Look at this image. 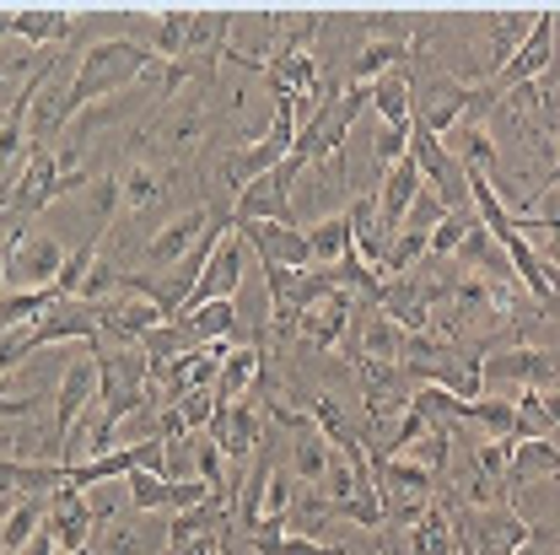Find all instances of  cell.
<instances>
[{
	"mask_svg": "<svg viewBox=\"0 0 560 555\" xmlns=\"http://www.w3.org/2000/svg\"><path fill=\"white\" fill-rule=\"evenodd\" d=\"M173 411L184 416V426H189V431H206L210 416H215V394H206V389H189V394H178V400H173Z\"/></svg>",
	"mask_w": 560,
	"mask_h": 555,
	"instance_id": "obj_38",
	"label": "cell"
},
{
	"mask_svg": "<svg viewBox=\"0 0 560 555\" xmlns=\"http://www.w3.org/2000/svg\"><path fill=\"white\" fill-rule=\"evenodd\" d=\"M0 534H5V518H0Z\"/></svg>",
	"mask_w": 560,
	"mask_h": 555,
	"instance_id": "obj_47",
	"label": "cell"
},
{
	"mask_svg": "<svg viewBox=\"0 0 560 555\" xmlns=\"http://www.w3.org/2000/svg\"><path fill=\"white\" fill-rule=\"evenodd\" d=\"M416 545L420 555H458V534H453V518L442 507H425L416 523Z\"/></svg>",
	"mask_w": 560,
	"mask_h": 555,
	"instance_id": "obj_34",
	"label": "cell"
},
{
	"mask_svg": "<svg viewBox=\"0 0 560 555\" xmlns=\"http://www.w3.org/2000/svg\"><path fill=\"white\" fill-rule=\"evenodd\" d=\"M560 475V442L556 437H534V442H517L512 448V464H506V490H523L534 481H550Z\"/></svg>",
	"mask_w": 560,
	"mask_h": 555,
	"instance_id": "obj_23",
	"label": "cell"
},
{
	"mask_svg": "<svg viewBox=\"0 0 560 555\" xmlns=\"http://www.w3.org/2000/svg\"><path fill=\"white\" fill-rule=\"evenodd\" d=\"M195 340L167 319V324H156L151 335H140V356H145V367H167V361H178V356H189Z\"/></svg>",
	"mask_w": 560,
	"mask_h": 555,
	"instance_id": "obj_33",
	"label": "cell"
},
{
	"mask_svg": "<svg viewBox=\"0 0 560 555\" xmlns=\"http://www.w3.org/2000/svg\"><path fill=\"white\" fill-rule=\"evenodd\" d=\"M550 291H556V319H560V270H550Z\"/></svg>",
	"mask_w": 560,
	"mask_h": 555,
	"instance_id": "obj_45",
	"label": "cell"
},
{
	"mask_svg": "<svg viewBox=\"0 0 560 555\" xmlns=\"http://www.w3.org/2000/svg\"><path fill=\"white\" fill-rule=\"evenodd\" d=\"M44 534L55 540V551L70 555V551H86L92 534H97V518H92V501L86 490L75 486H60L49 501H44Z\"/></svg>",
	"mask_w": 560,
	"mask_h": 555,
	"instance_id": "obj_10",
	"label": "cell"
},
{
	"mask_svg": "<svg viewBox=\"0 0 560 555\" xmlns=\"http://www.w3.org/2000/svg\"><path fill=\"white\" fill-rule=\"evenodd\" d=\"M453 534H458V555H512L534 534V523H523L512 507H486V512L464 507L453 518Z\"/></svg>",
	"mask_w": 560,
	"mask_h": 555,
	"instance_id": "obj_6",
	"label": "cell"
},
{
	"mask_svg": "<svg viewBox=\"0 0 560 555\" xmlns=\"http://www.w3.org/2000/svg\"><path fill=\"white\" fill-rule=\"evenodd\" d=\"M248 238L243 232H226L221 243H215V254L206 259V270L195 280V291H189V302L178 308V319L184 313H195V308H206V302H237V291H243V276H248Z\"/></svg>",
	"mask_w": 560,
	"mask_h": 555,
	"instance_id": "obj_7",
	"label": "cell"
},
{
	"mask_svg": "<svg viewBox=\"0 0 560 555\" xmlns=\"http://www.w3.org/2000/svg\"><path fill=\"white\" fill-rule=\"evenodd\" d=\"M372 108L394 130H405L416 119V76H410V66H394L383 81H372Z\"/></svg>",
	"mask_w": 560,
	"mask_h": 555,
	"instance_id": "obj_22",
	"label": "cell"
},
{
	"mask_svg": "<svg viewBox=\"0 0 560 555\" xmlns=\"http://www.w3.org/2000/svg\"><path fill=\"white\" fill-rule=\"evenodd\" d=\"M259 378H265V346H259V340H243V346L221 361V378H215L210 394H215V405H237V400L254 394Z\"/></svg>",
	"mask_w": 560,
	"mask_h": 555,
	"instance_id": "obj_18",
	"label": "cell"
},
{
	"mask_svg": "<svg viewBox=\"0 0 560 555\" xmlns=\"http://www.w3.org/2000/svg\"><path fill=\"white\" fill-rule=\"evenodd\" d=\"M480 372H486V394L506 400V389L528 394V389H556L560 378V356L539 346H501L480 356Z\"/></svg>",
	"mask_w": 560,
	"mask_h": 555,
	"instance_id": "obj_4",
	"label": "cell"
},
{
	"mask_svg": "<svg viewBox=\"0 0 560 555\" xmlns=\"http://www.w3.org/2000/svg\"><path fill=\"white\" fill-rule=\"evenodd\" d=\"M16 555H60V551H55V540H49V534L38 529V534H33V540H27V545H22Z\"/></svg>",
	"mask_w": 560,
	"mask_h": 555,
	"instance_id": "obj_42",
	"label": "cell"
},
{
	"mask_svg": "<svg viewBox=\"0 0 560 555\" xmlns=\"http://www.w3.org/2000/svg\"><path fill=\"white\" fill-rule=\"evenodd\" d=\"M38 405H44V394H22V400L16 394H0V420H27Z\"/></svg>",
	"mask_w": 560,
	"mask_h": 555,
	"instance_id": "obj_41",
	"label": "cell"
},
{
	"mask_svg": "<svg viewBox=\"0 0 560 555\" xmlns=\"http://www.w3.org/2000/svg\"><path fill=\"white\" fill-rule=\"evenodd\" d=\"M145 394H151V372H145L140 346H130V340L97 346V416L119 431L145 405Z\"/></svg>",
	"mask_w": 560,
	"mask_h": 555,
	"instance_id": "obj_2",
	"label": "cell"
},
{
	"mask_svg": "<svg viewBox=\"0 0 560 555\" xmlns=\"http://www.w3.org/2000/svg\"><path fill=\"white\" fill-rule=\"evenodd\" d=\"M291 496H296V475L291 470H270V486H265V518H280L285 523V512H291Z\"/></svg>",
	"mask_w": 560,
	"mask_h": 555,
	"instance_id": "obj_39",
	"label": "cell"
},
{
	"mask_svg": "<svg viewBox=\"0 0 560 555\" xmlns=\"http://www.w3.org/2000/svg\"><path fill=\"white\" fill-rule=\"evenodd\" d=\"M329 518H335V507H329V496H324V490H318V486H296V496H291V512H285V534L318 540Z\"/></svg>",
	"mask_w": 560,
	"mask_h": 555,
	"instance_id": "obj_29",
	"label": "cell"
},
{
	"mask_svg": "<svg viewBox=\"0 0 560 555\" xmlns=\"http://www.w3.org/2000/svg\"><path fill=\"white\" fill-rule=\"evenodd\" d=\"M248 238V248L259 254V265H285V270H313V254H307V232L302 227H280V221H254V227H237Z\"/></svg>",
	"mask_w": 560,
	"mask_h": 555,
	"instance_id": "obj_17",
	"label": "cell"
},
{
	"mask_svg": "<svg viewBox=\"0 0 560 555\" xmlns=\"http://www.w3.org/2000/svg\"><path fill=\"white\" fill-rule=\"evenodd\" d=\"M372 157L383 162V167H394V162H405L410 157V125L405 130H394V125H383L377 140H372Z\"/></svg>",
	"mask_w": 560,
	"mask_h": 555,
	"instance_id": "obj_40",
	"label": "cell"
},
{
	"mask_svg": "<svg viewBox=\"0 0 560 555\" xmlns=\"http://www.w3.org/2000/svg\"><path fill=\"white\" fill-rule=\"evenodd\" d=\"M189 22H195V11H184V5H167L162 11V22L151 27V55L156 60H184V49H189Z\"/></svg>",
	"mask_w": 560,
	"mask_h": 555,
	"instance_id": "obj_30",
	"label": "cell"
},
{
	"mask_svg": "<svg viewBox=\"0 0 560 555\" xmlns=\"http://www.w3.org/2000/svg\"><path fill=\"white\" fill-rule=\"evenodd\" d=\"M86 206H92V221H97V227H108V221H114V210L125 206V200H119V173L92 178V184H86Z\"/></svg>",
	"mask_w": 560,
	"mask_h": 555,
	"instance_id": "obj_35",
	"label": "cell"
},
{
	"mask_svg": "<svg viewBox=\"0 0 560 555\" xmlns=\"http://www.w3.org/2000/svg\"><path fill=\"white\" fill-rule=\"evenodd\" d=\"M206 130H210V108L195 92H189V97H173V103L162 108V119H156V140H162L167 151H189Z\"/></svg>",
	"mask_w": 560,
	"mask_h": 555,
	"instance_id": "obj_20",
	"label": "cell"
},
{
	"mask_svg": "<svg viewBox=\"0 0 560 555\" xmlns=\"http://www.w3.org/2000/svg\"><path fill=\"white\" fill-rule=\"evenodd\" d=\"M372 486L383 490V507H394V501H431V490H436V475L416 464V459H399V453H372Z\"/></svg>",
	"mask_w": 560,
	"mask_h": 555,
	"instance_id": "obj_16",
	"label": "cell"
},
{
	"mask_svg": "<svg viewBox=\"0 0 560 555\" xmlns=\"http://www.w3.org/2000/svg\"><path fill=\"white\" fill-rule=\"evenodd\" d=\"M512 555H545V534H528V540H523Z\"/></svg>",
	"mask_w": 560,
	"mask_h": 555,
	"instance_id": "obj_44",
	"label": "cell"
},
{
	"mask_svg": "<svg viewBox=\"0 0 560 555\" xmlns=\"http://www.w3.org/2000/svg\"><path fill=\"white\" fill-rule=\"evenodd\" d=\"M447 216H453V210H447L436 195H431V189H425V184H420L416 206H410V216H405V232H436Z\"/></svg>",
	"mask_w": 560,
	"mask_h": 555,
	"instance_id": "obj_36",
	"label": "cell"
},
{
	"mask_svg": "<svg viewBox=\"0 0 560 555\" xmlns=\"http://www.w3.org/2000/svg\"><path fill=\"white\" fill-rule=\"evenodd\" d=\"M195 346H210V340H243L237 335V302H206V308H195V313H184V319H173Z\"/></svg>",
	"mask_w": 560,
	"mask_h": 555,
	"instance_id": "obj_26",
	"label": "cell"
},
{
	"mask_svg": "<svg viewBox=\"0 0 560 555\" xmlns=\"http://www.w3.org/2000/svg\"><path fill=\"white\" fill-rule=\"evenodd\" d=\"M151 551H156V540L140 523H103L92 534V545H86V555H151Z\"/></svg>",
	"mask_w": 560,
	"mask_h": 555,
	"instance_id": "obj_31",
	"label": "cell"
},
{
	"mask_svg": "<svg viewBox=\"0 0 560 555\" xmlns=\"http://www.w3.org/2000/svg\"><path fill=\"white\" fill-rule=\"evenodd\" d=\"M307 173V162L291 151L280 167H270L265 178H254L248 189H237V210H232V221L237 227H254V221H280V227H296V210H291V189H296V178Z\"/></svg>",
	"mask_w": 560,
	"mask_h": 555,
	"instance_id": "obj_5",
	"label": "cell"
},
{
	"mask_svg": "<svg viewBox=\"0 0 560 555\" xmlns=\"http://www.w3.org/2000/svg\"><path fill=\"white\" fill-rule=\"evenodd\" d=\"M75 33V16L66 5H27V11H11V38L22 44H66Z\"/></svg>",
	"mask_w": 560,
	"mask_h": 555,
	"instance_id": "obj_24",
	"label": "cell"
},
{
	"mask_svg": "<svg viewBox=\"0 0 560 555\" xmlns=\"http://www.w3.org/2000/svg\"><path fill=\"white\" fill-rule=\"evenodd\" d=\"M350 324H355V340H350L355 367H405V329L388 313L366 308V319H350Z\"/></svg>",
	"mask_w": 560,
	"mask_h": 555,
	"instance_id": "obj_15",
	"label": "cell"
},
{
	"mask_svg": "<svg viewBox=\"0 0 560 555\" xmlns=\"http://www.w3.org/2000/svg\"><path fill=\"white\" fill-rule=\"evenodd\" d=\"M60 340H81V346H97L103 340V324H97V308L92 302H55L33 329H27V350L38 356L44 346H60Z\"/></svg>",
	"mask_w": 560,
	"mask_h": 555,
	"instance_id": "obj_13",
	"label": "cell"
},
{
	"mask_svg": "<svg viewBox=\"0 0 560 555\" xmlns=\"http://www.w3.org/2000/svg\"><path fill=\"white\" fill-rule=\"evenodd\" d=\"M302 232H307V254H313L318 270H335L350 254V210H335V216H324V221H313Z\"/></svg>",
	"mask_w": 560,
	"mask_h": 555,
	"instance_id": "obj_25",
	"label": "cell"
},
{
	"mask_svg": "<svg viewBox=\"0 0 560 555\" xmlns=\"http://www.w3.org/2000/svg\"><path fill=\"white\" fill-rule=\"evenodd\" d=\"M97 259H103V232H92L81 248H70L66 270H60V286H55V291H60L66 302H81V286H86V276H92V270H97Z\"/></svg>",
	"mask_w": 560,
	"mask_h": 555,
	"instance_id": "obj_32",
	"label": "cell"
},
{
	"mask_svg": "<svg viewBox=\"0 0 560 555\" xmlns=\"http://www.w3.org/2000/svg\"><path fill=\"white\" fill-rule=\"evenodd\" d=\"M151 70H156V60H151L145 44H136V38H97V44L75 60V76H70L66 92H60V97H44L49 108H33V114H27L33 151L55 136L66 119H75L86 103H97V97H108V92H125L130 81L151 76Z\"/></svg>",
	"mask_w": 560,
	"mask_h": 555,
	"instance_id": "obj_1",
	"label": "cell"
},
{
	"mask_svg": "<svg viewBox=\"0 0 560 555\" xmlns=\"http://www.w3.org/2000/svg\"><path fill=\"white\" fill-rule=\"evenodd\" d=\"M405 55H410V44L399 38V33H388V38H366L361 49H350V86H372V81H383L394 66H405Z\"/></svg>",
	"mask_w": 560,
	"mask_h": 555,
	"instance_id": "obj_21",
	"label": "cell"
},
{
	"mask_svg": "<svg viewBox=\"0 0 560 555\" xmlns=\"http://www.w3.org/2000/svg\"><path fill=\"white\" fill-rule=\"evenodd\" d=\"M560 60V11H539V22H534V33L523 38V49L506 60L501 70H490L486 81V97H506V92H517V86H528V81H539V76H550Z\"/></svg>",
	"mask_w": 560,
	"mask_h": 555,
	"instance_id": "obj_3",
	"label": "cell"
},
{
	"mask_svg": "<svg viewBox=\"0 0 560 555\" xmlns=\"http://www.w3.org/2000/svg\"><path fill=\"white\" fill-rule=\"evenodd\" d=\"M350 319H355V302H350V291H329V297H318L313 308H302V319H296V340L313 350H335L346 346L350 335Z\"/></svg>",
	"mask_w": 560,
	"mask_h": 555,
	"instance_id": "obj_14",
	"label": "cell"
},
{
	"mask_svg": "<svg viewBox=\"0 0 560 555\" xmlns=\"http://www.w3.org/2000/svg\"><path fill=\"white\" fill-rule=\"evenodd\" d=\"M206 437L221 448V459H232V475H243V459H254L259 442H265V416H259L254 394L237 400V405H215Z\"/></svg>",
	"mask_w": 560,
	"mask_h": 555,
	"instance_id": "obj_9",
	"label": "cell"
},
{
	"mask_svg": "<svg viewBox=\"0 0 560 555\" xmlns=\"http://www.w3.org/2000/svg\"><path fill=\"white\" fill-rule=\"evenodd\" d=\"M453 420H469V426H480L486 437H506V442H517V405L512 400H495V394H480V400H458V416Z\"/></svg>",
	"mask_w": 560,
	"mask_h": 555,
	"instance_id": "obj_28",
	"label": "cell"
},
{
	"mask_svg": "<svg viewBox=\"0 0 560 555\" xmlns=\"http://www.w3.org/2000/svg\"><path fill=\"white\" fill-rule=\"evenodd\" d=\"M539 195H560V151H556V162H550V173H545V184H539Z\"/></svg>",
	"mask_w": 560,
	"mask_h": 555,
	"instance_id": "obj_43",
	"label": "cell"
},
{
	"mask_svg": "<svg viewBox=\"0 0 560 555\" xmlns=\"http://www.w3.org/2000/svg\"><path fill=\"white\" fill-rule=\"evenodd\" d=\"M60 270H66V248L44 232L11 243V265H5V291H55L60 286Z\"/></svg>",
	"mask_w": 560,
	"mask_h": 555,
	"instance_id": "obj_8",
	"label": "cell"
},
{
	"mask_svg": "<svg viewBox=\"0 0 560 555\" xmlns=\"http://www.w3.org/2000/svg\"><path fill=\"white\" fill-rule=\"evenodd\" d=\"M97 405V346H86L66 367V383L55 394V442L66 448V437L75 431V420Z\"/></svg>",
	"mask_w": 560,
	"mask_h": 555,
	"instance_id": "obj_12",
	"label": "cell"
},
{
	"mask_svg": "<svg viewBox=\"0 0 560 555\" xmlns=\"http://www.w3.org/2000/svg\"><path fill=\"white\" fill-rule=\"evenodd\" d=\"M0 38H11V11H0Z\"/></svg>",
	"mask_w": 560,
	"mask_h": 555,
	"instance_id": "obj_46",
	"label": "cell"
},
{
	"mask_svg": "<svg viewBox=\"0 0 560 555\" xmlns=\"http://www.w3.org/2000/svg\"><path fill=\"white\" fill-rule=\"evenodd\" d=\"M475 221H480V216H447V221L431 232V254H436V259H453V254H458V243L469 238V227H475Z\"/></svg>",
	"mask_w": 560,
	"mask_h": 555,
	"instance_id": "obj_37",
	"label": "cell"
},
{
	"mask_svg": "<svg viewBox=\"0 0 560 555\" xmlns=\"http://www.w3.org/2000/svg\"><path fill=\"white\" fill-rule=\"evenodd\" d=\"M534 22H539V11H486V33H480V49H486L490 70H501L517 49H523V38L534 33Z\"/></svg>",
	"mask_w": 560,
	"mask_h": 555,
	"instance_id": "obj_19",
	"label": "cell"
},
{
	"mask_svg": "<svg viewBox=\"0 0 560 555\" xmlns=\"http://www.w3.org/2000/svg\"><path fill=\"white\" fill-rule=\"evenodd\" d=\"M70 555H86V551H70Z\"/></svg>",
	"mask_w": 560,
	"mask_h": 555,
	"instance_id": "obj_48",
	"label": "cell"
},
{
	"mask_svg": "<svg viewBox=\"0 0 560 555\" xmlns=\"http://www.w3.org/2000/svg\"><path fill=\"white\" fill-rule=\"evenodd\" d=\"M162 195H167V173H162L156 162L136 157V162L119 173V200H125V210H151Z\"/></svg>",
	"mask_w": 560,
	"mask_h": 555,
	"instance_id": "obj_27",
	"label": "cell"
},
{
	"mask_svg": "<svg viewBox=\"0 0 560 555\" xmlns=\"http://www.w3.org/2000/svg\"><path fill=\"white\" fill-rule=\"evenodd\" d=\"M206 227H210V210L206 206H195V210H178L173 221H162V232L140 248V265L145 270H178L195 248H200V238H206Z\"/></svg>",
	"mask_w": 560,
	"mask_h": 555,
	"instance_id": "obj_11",
	"label": "cell"
}]
</instances>
